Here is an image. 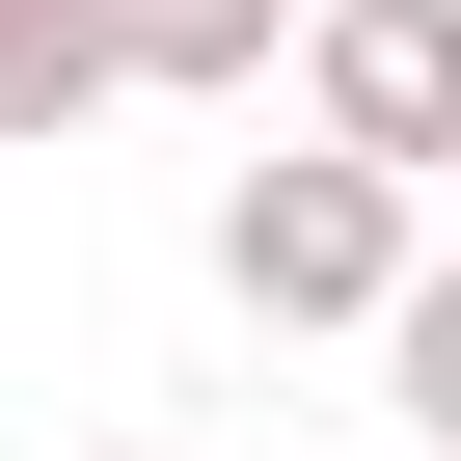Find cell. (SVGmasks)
<instances>
[{
  "label": "cell",
  "instance_id": "6da1fadb",
  "mask_svg": "<svg viewBox=\"0 0 461 461\" xmlns=\"http://www.w3.org/2000/svg\"><path fill=\"white\" fill-rule=\"evenodd\" d=\"M217 299H245V326H380L407 299V190L380 163H245V190H217Z\"/></svg>",
  "mask_w": 461,
  "mask_h": 461
},
{
  "label": "cell",
  "instance_id": "7a4b0ae2",
  "mask_svg": "<svg viewBox=\"0 0 461 461\" xmlns=\"http://www.w3.org/2000/svg\"><path fill=\"white\" fill-rule=\"evenodd\" d=\"M299 82H326V163L434 190L461 163V0H299Z\"/></svg>",
  "mask_w": 461,
  "mask_h": 461
},
{
  "label": "cell",
  "instance_id": "3957f363",
  "mask_svg": "<svg viewBox=\"0 0 461 461\" xmlns=\"http://www.w3.org/2000/svg\"><path fill=\"white\" fill-rule=\"evenodd\" d=\"M136 55H109V0H0V136H82Z\"/></svg>",
  "mask_w": 461,
  "mask_h": 461
},
{
  "label": "cell",
  "instance_id": "277c9868",
  "mask_svg": "<svg viewBox=\"0 0 461 461\" xmlns=\"http://www.w3.org/2000/svg\"><path fill=\"white\" fill-rule=\"evenodd\" d=\"M380 407H407V461H461V245H407V299H380Z\"/></svg>",
  "mask_w": 461,
  "mask_h": 461
},
{
  "label": "cell",
  "instance_id": "5b68a950",
  "mask_svg": "<svg viewBox=\"0 0 461 461\" xmlns=\"http://www.w3.org/2000/svg\"><path fill=\"white\" fill-rule=\"evenodd\" d=\"M109 55H136V82H272L299 0H109Z\"/></svg>",
  "mask_w": 461,
  "mask_h": 461
}]
</instances>
